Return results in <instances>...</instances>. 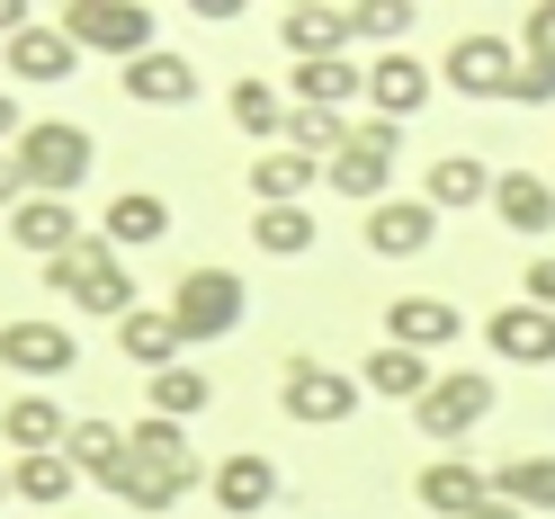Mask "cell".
Instances as JSON below:
<instances>
[{
    "mask_svg": "<svg viewBox=\"0 0 555 519\" xmlns=\"http://www.w3.org/2000/svg\"><path fill=\"white\" fill-rule=\"evenodd\" d=\"M126 447H134V466H126V483H117V502H126V510H144V519H170V510H180L197 483H206L189 430H180V421H162V412H144V421L126 430Z\"/></svg>",
    "mask_w": 555,
    "mask_h": 519,
    "instance_id": "6da1fadb",
    "label": "cell"
},
{
    "mask_svg": "<svg viewBox=\"0 0 555 519\" xmlns=\"http://www.w3.org/2000/svg\"><path fill=\"white\" fill-rule=\"evenodd\" d=\"M10 153H18V170H27V197H63V206H73V189L99 170V134L73 126V117H37Z\"/></svg>",
    "mask_w": 555,
    "mask_h": 519,
    "instance_id": "7a4b0ae2",
    "label": "cell"
},
{
    "mask_svg": "<svg viewBox=\"0 0 555 519\" xmlns=\"http://www.w3.org/2000/svg\"><path fill=\"white\" fill-rule=\"evenodd\" d=\"M63 37H73L81 54H117V63H144L162 46V10H144V0H73V10H54Z\"/></svg>",
    "mask_w": 555,
    "mask_h": 519,
    "instance_id": "3957f363",
    "label": "cell"
},
{
    "mask_svg": "<svg viewBox=\"0 0 555 519\" xmlns=\"http://www.w3.org/2000/svg\"><path fill=\"white\" fill-rule=\"evenodd\" d=\"M46 287L63 296V304H90V314H108V323H126L134 314V269H126V251H108V242H81V251H63L54 269H46Z\"/></svg>",
    "mask_w": 555,
    "mask_h": 519,
    "instance_id": "277c9868",
    "label": "cell"
},
{
    "mask_svg": "<svg viewBox=\"0 0 555 519\" xmlns=\"http://www.w3.org/2000/svg\"><path fill=\"white\" fill-rule=\"evenodd\" d=\"M395 153H403V126L359 117V134L323 161V189H340L350 206H386V189H395Z\"/></svg>",
    "mask_w": 555,
    "mask_h": 519,
    "instance_id": "5b68a950",
    "label": "cell"
},
{
    "mask_svg": "<svg viewBox=\"0 0 555 519\" xmlns=\"http://www.w3.org/2000/svg\"><path fill=\"white\" fill-rule=\"evenodd\" d=\"M359 403H367V386L340 376V367H323V359H287V367H278V412L305 421V430H340Z\"/></svg>",
    "mask_w": 555,
    "mask_h": 519,
    "instance_id": "8992f818",
    "label": "cell"
},
{
    "mask_svg": "<svg viewBox=\"0 0 555 519\" xmlns=\"http://www.w3.org/2000/svg\"><path fill=\"white\" fill-rule=\"evenodd\" d=\"M242 314H251V287H242V269H189L180 287H170V323L189 340H233Z\"/></svg>",
    "mask_w": 555,
    "mask_h": 519,
    "instance_id": "52a82bcc",
    "label": "cell"
},
{
    "mask_svg": "<svg viewBox=\"0 0 555 519\" xmlns=\"http://www.w3.org/2000/svg\"><path fill=\"white\" fill-rule=\"evenodd\" d=\"M493 421V376H475V367H448L439 386L412 403V430H422L430 447H457L466 430H483Z\"/></svg>",
    "mask_w": 555,
    "mask_h": 519,
    "instance_id": "ba28073f",
    "label": "cell"
},
{
    "mask_svg": "<svg viewBox=\"0 0 555 519\" xmlns=\"http://www.w3.org/2000/svg\"><path fill=\"white\" fill-rule=\"evenodd\" d=\"M439 73H448L457 99H511V90H519V46L502 37V27H466V37L448 46Z\"/></svg>",
    "mask_w": 555,
    "mask_h": 519,
    "instance_id": "9c48e42d",
    "label": "cell"
},
{
    "mask_svg": "<svg viewBox=\"0 0 555 519\" xmlns=\"http://www.w3.org/2000/svg\"><path fill=\"white\" fill-rule=\"evenodd\" d=\"M0 63H10V81H27V90H63L73 63H81V46L63 37V18H27L18 37L0 46Z\"/></svg>",
    "mask_w": 555,
    "mask_h": 519,
    "instance_id": "30bf717a",
    "label": "cell"
},
{
    "mask_svg": "<svg viewBox=\"0 0 555 519\" xmlns=\"http://www.w3.org/2000/svg\"><path fill=\"white\" fill-rule=\"evenodd\" d=\"M206 502H216L224 519H260L278 502V466L260 457V447H233V457L206 466Z\"/></svg>",
    "mask_w": 555,
    "mask_h": 519,
    "instance_id": "8fae6325",
    "label": "cell"
},
{
    "mask_svg": "<svg viewBox=\"0 0 555 519\" xmlns=\"http://www.w3.org/2000/svg\"><path fill=\"white\" fill-rule=\"evenodd\" d=\"M278 46L296 63H340L359 46V27H350V10H332V0H296V10H278Z\"/></svg>",
    "mask_w": 555,
    "mask_h": 519,
    "instance_id": "7c38bea8",
    "label": "cell"
},
{
    "mask_svg": "<svg viewBox=\"0 0 555 519\" xmlns=\"http://www.w3.org/2000/svg\"><path fill=\"white\" fill-rule=\"evenodd\" d=\"M430 242H439V206H430V197L367 206V260H422Z\"/></svg>",
    "mask_w": 555,
    "mask_h": 519,
    "instance_id": "4fadbf2b",
    "label": "cell"
},
{
    "mask_svg": "<svg viewBox=\"0 0 555 519\" xmlns=\"http://www.w3.org/2000/svg\"><path fill=\"white\" fill-rule=\"evenodd\" d=\"M73 359H81V340L63 323H46V314L0 323V367H10V376H73Z\"/></svg>",
    "mask_w": 555,
    "mask_h": 519,
    "instance_id": "5bb4252c",
    "label": "cell"
},
{
    "mask_svg": "<svg viewBox=\"0 0 555 519\" xmlns=\"http://www.w3.org/2000/svg\"><path fill=\"white\" fill-rule=\"evenodd\" d=\"M483 340H493L502 367H555V314H546V304H529V296L502 304V314L483 323Z\"/></svg>",
    "mask_w": 555,
    "mask_h": 519,
    "instance_id": "9a60e30c",
    "label": "cell"
},
{
    "mask_svg": "<svg viewBox=\"0 0 555 519\" xmlns=\"http://www.w3.org/2000/svg\"><path fill=\"white\" fill-rule=\"evenodd\" d=\"M457 332H466V314H457V304H448V296H395L386 304V340H395V350H457Z\"/></svg>",
    "mask_w": 555,
    "mask_h": 519,
    "instance_id": "2e32d148",
    "label": "cell"
},
{
    "mask_svg": "<svg viewBox=\"0 0 555 519\" xmlns=\"http://www.w3.org/2000/svg\"><path fill=\"white\" fill-rule=\"evenodd\" d=\"M10 242H18V251H37V260L54 269L63 251H81V242H90V224H81L63 197H27V206H10Z\"/></svg>",
    "mask_w": 555,
    "mask_h": 519,
    "instance_id": "e0dca14e",
    "label": "cell"
},
{
    "mask_svg": "<svg viewBox=\"0 0 555 519\" xmlns=\"http://www.w3.org/2000/svg\"><path fill=\"white\" fill-rule=\"evenodd\" d=\"M412 493H422V510H430V519H475L483 502H493V475L466 466V457H430Z\"/></svg>",
    "mask_w": 555,
    "mask_h": 519,
    "instance_id": "ac0fdd59",
    "label": "cell"
},
{
    "mask_svg": "<svg viewBox=\"0 0 555 519\" xmlns=\"http://www.w3.org/2000/svg\"><path fill=\"white\" fill-rule=\"evenodd\" d=\"M422 99H430V63H412V54H376L367 63V117L403 126V117H422Z\"/></svg>",
    "mask_w": 555,
    "mask_h": 519,
    "instance_id": "d6986e66",
    "label": "cell"
},
{
    "mask_svg": "<svg viewBox=\"0 0 555 519\" xmlns=\"http://www.w3.org/2000/svg\"><path fill=\"white\" fill-rule=\"evenodd\" d=\"M117 350H126V367H144V376H162V367H180V350H189V332L170 323V304H134V314L117 323Z\"/></svg>",
    "mask_w": 555,
    "mask_h": 519,
    "instance_id": "ffe728a7",
    "label": "cell"
},
{
    "mask_svg": "<svg viewBox=\"0 0 555 519\" xmlns=\"http://www.w3.org/2000/svg\"><path fill=\"white\" fill-rule=\"evenodd\" d=\"M0 439H10L18 457H54V447L73 439V421H63L54 394H10V403H0Z\"/></svg>",
    "mask_w": 555,
    "mask_h": 519,
    "instance_id": "44dd1931",
    "label": "cell"
},
{
    "mask_svg": "<svg viewBox=\"0 0 555 519\" xmlns=\"http://www.w3.org/2000/svg\"><path fill=\"white\" fill-rule=\"evenodd\" d=\"M493 180H502V170H483L475 153H439L422 170V197L439 206V216H466V206H493Z\"/></svg>",
    "mask_w": 555,
    "mask_h": 519,
    "instance_id": "7402d4cb",
    "label": "cell"
},
{
    "mask_svg": "<svg viewBox=\"0 0 555 519\" xmlns=\"http://www.w3.org/2000/svg\"><path fill=\"white\" fill-rule=\"evenodd\" d=\"M126 99H144V108H189V99H197V63L153 46L144 63H126Z\"/></svg>",
    "mask_w": 555,
    "mask_h": 519,
    "instance_id": "603a6c76",
    "label": "cell"
},
{
    "mask_svg": "<svg viewBox=\"0 0 555 519\" xmlns=\"http://www.w3.org/2000/svg\"><path fill=\"white\" fill-rule=\"evenodd\" d=\"M359 386H367V394H386V403H422V394L439 386V367H430L422 350H395V340H376L367 367H359Z\"/></svg>",
    "mask_w": 555,
    "mask_h": 519,
    "instance_id": "cb8c5ba5",
    "label": "cell"
},
{
    "mask_svg": "<svg viewBox=\"0 0 555 519\" xmlns=\"http://www.w3.org/2000/svg\"><path fill=\"white\" fill-rule=\"evenodd\" d=\"M162 233H170V197H153V189H126V197H108V216H99V242H108V251H144Z\"/></svg>",
    "mask_w": 555,
    "mask_h": 519,
    "instance_id": "d4e9b609",
    "label": "cell"
},
{
    "mask_svg": "<svg viewBox=\"0 0 555 519\" xmlns=\"http://www.w3.org/2000/svg\"><path fill=\"white\" fill-rule=\"evenodd\" d=\"M493 216H502V233H555V180H538V170H502V180H493Z\"/></svg>",
    "mask_w": 555,
    "mask_h": 519,
    "instance_id": "484cf974",
    "label": "cell"
},
{
    "mask_svg": "<svg viewBox=\"0 0 555 519\" xmlns=\"http://www.w3.org/2000/svg\"><path fill=\"white\" fill-rule=\"evenodd\" d=\"M63 457H73L90 483H108V493H117V483H126V466H134V447H126V430H117V421H73Z\"/></svg>",
    "mask_w": 555,
    "mask_h": 519,
    "instance_id": "4316f807",
    "label": "cell"
},
{
    "mask_svg": "<svg viewBox=\"0 0 555 519\" xmlns=\"http://www.w3.org/2000/svg\"><path fill=\"white\" fill-rule=\"evenodd\" d=\"M493 493L519 502L529 519H555V457H546V447H519V457H502V466H493Z\"/></svg>",
    "mask_w": 555,
    "mask_h": 519,
    "instance_id": "83f0119b",
    "label": "cell"
},
{
    "mask_svg": "<svg viewBox=\"0 0 555 519\" xmlns=\"http://www.w3.org/2000/svg\"><path fill=\"white\" fill-rule=\"evenodd\" d=\"M314 180H323V161H305V153H287V144H269V153L251 161V197H260V206H305Z\"/></svg>",
    "mask_w": 555,
    "mask_h": 519,
    "instance_id": "f1b7e54d",
    "label": "cell"
},
{
    "mask_svg": "<svg viewBox=\"0 0 555 519\" xmlns=\"http://www.w3.org/2000/svg\"><path fill=\"white\" fill-rule=\"evenodd\" d=\"M287 99H296V108H340V117H350V99H367V73L350 54H340V63H296Z\"/></svg>",
    "mask_w": 555,
    "mask_h": 519,
    "instance_id": "f546056e",
    "label": "cell"
},
{
    "mask_svg": "<svg viewBox=\"0 0 555 519\" xmlns=\"http://www.w3.org/2000/svg\"><path fill=\"white\" fill-rule=\"evenodd\" d=\"M73 483H81V466L63 457V447H54V457H10V493L37 502V510H63V502H73Z\"/></svg>",
    "mask_w": 555,
    "mask_h": 519,
    "instance_id": "4dcf8cb0",
    "label": "cell"
},
{
    "mask_svg": "<svg viewBox=\"0 0 555 519\" xmlns=\"http://www.w3.org/2000/svg\"><path fill=\"white\" fill-rule=\"evenodd\" d=\"M287 108H296V99H287V90H278V81H233V126H242V134H251V144H260V153L278 144V134H287Z\"/></svg>",
    "mask_w": 555,
    "mask_h": 519,
    "instance_id": "1f68e13d",
    "label": "cell"
},
{
    "mask_svg": "<svg viewBox=\"0 0 555 519\" xmlns=\"http://www.w3.org/2000/svg\"><path fill=\"white\" fill-rule=\"evenodd\" d=\"M350 134H359V117H340V108H287V134H278V144L305 153V161H332Z\"/></svg>",
    "mask_w": 555,
    "mask_h": 519,
    "instance_id": "d6a6232c",
    "label": "cell"
},
{
    "mask_svg": "<svg viewBox=\"0 0 555 519\" xmlns=\"http://www.w3.org/2000/svg\"><path fill=\"white\" fill-rule=\"evenodd\" d=\"M144 403L162 412V421H180V430H189V421H197V412H206V403H216V386H206V376H197V367H162V376H144Z\"/></svg>",
    "mask_w": 555,
    "mask_h": 519,
    "instance_id": "836d02e7",
    "label": "cell"
},
{
    "mask_svg": "<svg viewBox=\"0 0 555 519\" xmlns=\"http://www.w3.org/2000/svg\"><path fill=\"white\" fill-rule=\"evenodd\" d=\"M251 242H260L269 260H305V251H314V206H260Z\"/></svg>",
    "mask_w": 555,
    "mask_h": 519,
    "instance_id": "e575fe53",
    "label": "cell"
},
{
    "mask_svg": "<svg viewBox=\"0 0 555 519\" xmlns=\"http://www.w3.org/2000/svg\"><path fill=\"white\" fill-rule=\"evenodd\" d=\"M422 18L412 0H359L350 10V27H359V46H386V54H403V27Z\"/></svg>",
    "mask_w": 555,
    "mask_h": 519,
    "instance_id": "d590c367",
    "label": "cell"
},
{
    "mask_svg": "<svg viewBox=\"0 0 555 519\" xmlns=\"http://www.w3.org/2000/svg\"><path fill=\"white\" fill-rule=\"evenodd\" d=\"M519 54H529V63H555V0L519 10Z\"/></svg>",
    "mask_w": 555,
    "mask_h": 519,
    "instance_id": "8d00e7d4",
    "label": "cell"
},
{
    "mask_svg": "<svg viewBox=\"0 0 555 519\" xmlns=\"http://www.w3.org/2000/svg\"><path fill=\"white\" fill-rule=\"evenodd\" d=\"M519 108H546V99H555V63H529V54H519Z\"/></svg>",
    "mask_w": 555,
    "mask_h": 519,
    "instance_id": "74e56055",
    "label": "cell"
},
{
    "mask_svg": "<svg viewBox=\"0 0 555 519\" xmlns=\"http://www.w3.org/2000/svg\"><path fill=\"white\" fill-rule=\"evenodd\" d=\"M519 296H529V304H546V314H555V260H529V278H519Z\"/></svg>",
    "mask_w": 555,
    "mask_h": 519,
    "instance_id": "f35d334b",
    "label": "cell"
},
{
    "mask_svg": "<svg viewBox=\"0 0 555 519\" xmlns=\"http://www.w3.org/2000/svg\"><path fill=\"white\" fill-rule=\"evenodd\" d=\"M0 206H27V170H18L10 144H0Z\"/></svg>",
    "mask_w": 555,
    "mask_h": 519,
    "instance_id": "ab89813d",
    "label": "cell"
},
{
    "mask_svg": "<svg viewBox=\"0 0 555 519\" xmlns=\"http://www.w3.org/2000/svg\"><path fill=\"white\" fill-rule=\"evenodd\" d=\"M18 27H27V10H18V0H0V46H10Z\"/></svg>",
    "mask_w": 555,
    "mask_h": 519,
    "instance_id": "60d3db41",
    "label": "cell"
},
{
    "mask_svg": "<svg viewBox=\"0 0 555 519\" xmlns=\"http://www.w3.org/2000/svg\"><path fill=\"white\" fill-rule=\"evenodd\" d=\"M10 134H27V126H18V99L0 90V144H10Z\"/></svg>",
    "mask_w": 555,
    "mask_h": 519,
    "instance_id": "b9f144b4",
    "label": "cell"
},
{
    "mask_svg": "<svg viewBox=\"0 0 555 519\" xmlns=\"http://www.w3.org/2000/svg\"><path fill=\"white\" fill-rule=\"evenodd\" d=\"M475 519H529V510H519V502H502V493H493V502H483Z\"/></svg>",
    "mask_w": 555,
    "mask_h": 519,
    "instance_id": "7bdbcfd3",
    "label": "cell"
},
{
    "mask_svg": "<svg viewBox=\"0 0 555 519\" xmlns=\"http://www.w3.org/2000/svg\"><path fill=\"white\" fill-rule=\"evenodd\" d=\"M0 502H10V466H0Z\"/></svg>",
    "mask_w": 555,
    "mask_h": 519,
    "instance_id": "ee69618b",
    "label": "cell"
}]
</instances>
